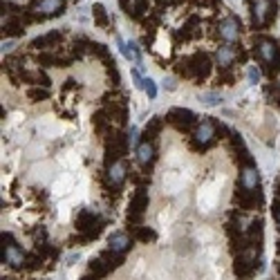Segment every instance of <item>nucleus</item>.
Listing matches in <instances>:
<instances>
[{
	"mask_svg": "<svg viewBox=\"0 0 280 280\" xmlns=\"http://www.w3.org/2000/svg\"><path fill=\"white\" fill-rule=\"evenodd\" d=\"M59 39H61V34H59V32H52V34H47V36H41V39H36L32 45H34V47H49L52 43H56Z\"/></svg>",
	"mask_w": 280,
	"mask_h": 280,
	"instance_id": "nucleus-22",
	"label": "nucleus"
},
{
	"mask_svg": "<svg viewBox=\"0 0 280 280\" xmlns=\"http://www.w3.org/2000/svg\"><path fill=\"white\" fill-rule=\"evenodd\" d=\"M278 273H280V267H278Z\"/></svg>",
	"mask_w": 280,
	"mask_h": 280,
	"instance_id": "nucleus-38",
	"label": "nucleus"
},
{
	"mask_svg": "<svg viewBox=\"0 0 280 280\" xmlns=\"http://www.w3.org/2000/svg\"><path fill=\"white\" fill-rule=\"evenodd\" d=\"M260 184V173L256 166H247L242 171V189L245 191H256Z\"/></svg>",
	"mask_w": 280,
	"mask_h": 280,
	"instance_id": "nucleus-15",
	"label": "nucleus"
},
{
	"mask_svg": "<svg viewBox=\"0 0 280 280\" xmlns=\"http://www.w3.org/2000/svg\"><path fill=\"white\" fill-rule=\"evenodd\" d=\"M135 235H137V240H141V242H148V240L157 238V233L151 231V229H144V227H135Z\"/></svg>",
	"mask_w": 280,
	"mask_h": 280,
	"instance_id": "nucleus-23",
	"label": "nucleus"
},
{
	"mask_svg": "<svg viewBox=\"0 0 280 280\" xmlns=\"http://www.w3.org/2000/svg\"><path fill=\"white\" fill-rule=\"evenodd\" d=\"M126 175H128V166L123 164V161H112V164L108 166V179L112 186H119L126 182Z\"/></svg>",
	"mask_w": 280,
	"mask_h": 280,
	"instance_id": "nucleus-10",
	"label": "nucleus"
},
{
	"mask_svg": "<svg viewBox=\"0 0 280 280\" xmlns=\"http://www.w3.org/2000/svg\"><path fill=\"white\" fill-rule=\"evenodd\" d=\"M105 110H108L110 121H117L119 126L126 123V103H123L121 99H110L108 105H105Z\"/></svg>",
	"mask_w": 280,
	"mask_h": 280,
	"instance_id": "nucleus-9",
	"label": "nucleus"
},
{
	"mask_svg": "<svg viewBox=\"0 0 280 280\" xmlns=\"http://www.w3.org/2000/svg\"><path fill=\"white\" fill-rule=\"evenodd\" d=\"M195 144L197 146H209L211 141H213V137H215V126H213V121H209V119H204V121H200L195 126Z\"/></svg>",
	"mask_w": 280,
	"mask_h": 280,
	"instance_id": "nucleus-7",
	"label": "nucleus"
},
{
	"mask_svg": "<svg viewBox=\"0 0 280 280\" xmlns=\"http://www.w3.org/2000/svg\"><path fill=\"white\" fill-rule=\"evenodd\" d=\"M159 128H161V119H159V117H155V119L151 121V126L146 128V137H155L159 133Z\"/></svg>",
	"mask_w": 280,
	"mask_h": 280,
	"instance_id": "nucleus-28",
	"label": "nucleus"
},
{
	"mask_svg": "<svg viewBox=\"0 0 280 280\" xmlns=\"http://www.w3.org/2000/svg\"><path fill=\"white\" fill-rule=\"evenodd\" d=\"M276 222H278V229H280V204H276Z\"/></svg>",
	"mask_w": 280,
	"mask_h": 280,
	"instance_id": "nucleus-34",
	"label": "nucleus"
},
{
	"mask_svg": "<svg viewBox=\"0 0 280 280\" xmlns=\"http://www.w3.org/2000/svg\"><path fill=\"white\" fill-rule=\"evenodd\" d=\"M144 90L148 92V97H151V99L157 97V88H155V81L153 79H146L144 81Z\"/></svg>",
	"mask_w": 280,
	"mask_h": 280,
	"instance_id": "nucleus-30",
	"label": "nucleus"
},
{
	"mask_svg": "<svg viewBox=\"0 0 280 280\" xmlns=\"http://www.w3.org/2000/svg\"><path fill=\"white\" fill-rule=\"evenodd\" d=\"M108 245H110V251H115V253H123L126 249L133 247V240H130V235H128L126 231H115V233L110 235Z\"/></svg>",
	"mask_w": 280,
	"mask_h": 280,
	"instance_id": "nucleus-12",
	"label": "nucleus"
},
{
	"mask_svg": "<svg viewBox=\"0 0 280 280\" xmlns=\"http://www.w3.org/2000/svg\"><path fill=\"white\" fill-rule=\"evenodd\" d=\"M278 256H280V242H278Z\"/></svg>",
	"mask_w": 280,
	"mask_h": 280,
	"instance_id": "nucleus-36",
	"label": "nucleus"
},
{
	"mask_svg": "<svg viewBox=\"0 0 280 280\" xmlns=\"http://www.w3.org/2000/svg\"><path fill=\"white\" fill-rule=\"evenodd\" d=\"M273 11V3L271 0H253V23L258 25V27H263L267 25Z\"/></svg>",
	"mask_w": 280,
	"mask_h": 280,
	"instance_id": "nucleus-8",
	"label": "nucleus"
},
{
	"mask_svg": "<svg viewBox=\"0 0 280 280\" xmlns=\"http://www.w3.org/2000/svg\"><path fill=\"white\" fill-rule=\"evenodd\" d=\"M153 157H155V148L151 141H144V144L137 146V161L139 164H151Z\"/></svg>",
	"mask_w": 280,
	"mask_h": 280,
	"instance_id": "nucleus-18",
	"label": "nucleus"
},
{
	"mask_svg": "<svg viewBox=\"0 0 280 280\" xmlns=\"http://www.w3.org/2000/svg\"><path fill=\"white\" fill-rule=\"evenodd\" d=\"M108 121L110 119H105V115L103 112H97L95 115V119H92V123H95V128H97V133H105V128H108Z\"/></svg>",
	"mask_w": 280,
	"mask_h": 280,
	"instance_id": "nucleus-24",
	"label": "nucleus"
},
{
	"mask_svg": "<svg viewBox=\"0 0 280 280\" xmlns=\"http://www.w3.org/2000/svg\"><path fill=\"white\" fill-rule=\"evenodd\" d=\"M92 11H95V18H97L99 25H105V23H108V18H105V9L101 7V5H95V9H92Z\"/></svg>",
	"mask_w": 280,
	"mask_h": 280,
	"instance_id": "nucleus-29",
	"label": "nucleus"
},
{
	"mask_svg": "<svg viewBox=\"0 0 280 280\" xmlns=\"http://www.w3.org/2000/svg\"><path fill=\"white\" fill-rule=\"evenodd\" d=\"M256 47H258V54L260 59L265 61L267 65H269V74L273 77V74L280 72V49L273 41L269 39H258L256 41Z\"/></svg>",
	"mask_w": 280,
	"mask_h": 280,
	"instance_id": "nucleus-2",
	"label": "nucleus"
},
{
	"mask_svg": "<svg viewBox=\"0 0 280 280\" xmlns=\"http://www.w3.org/2000/svg\"><path fill=\"white\" fill-rule=\"evenodd\" d=\"M3 258H5V263H7L9 267H23L25 260H27V256L23 253V249H18L16 245H7V247H5Z\"/></svg>",
	"mask_w": 280,
	"mask_h": 280,
	"instance_id": "nucleus-14",
	"label": "nucleus"
},
{
	"mask_svg": "<svg viewBox=\"0 0 280 280\" xmlns=\"http://www.w3.org/2000/svg\"><path fill=\"white\" fill-rule=\"evenodd\" d=\"M200 101L204 105H217V103L222 101V97L215 95V92H204V95H200Z\"/></svg>",
	"mask_w": 280,
	"mask_h": 280,
	"instance_id": "nucleus-25",
	"label": "nucleus"
},
{
	"mask_svg": "<svg viewBox=\"0 0 280 280\" xmlns=\"http://www.w3.org/2000/svg\"><path fill=\"white\" fill-rule=\"evenodd\" d=\"M249 242H256V245L263 242V220H253L249 224Z\"/></svg>",
	"mask_w": 280,
	"mask_h": 280,
	"instance_id": "nucleus-21",
	"label": "nucleus"
},
{
	"mask_svg": "<svg viewBox=\"0 0 280 280\" xmlns=\"http://www.w3.org/2000/svg\"><path fill=\"white\" fill-rule=\"evenodd\" d=\"M27 97L32 99V101H43V99L49 97V92L47 90H41V88H32V90L27 92Z\"/></svg>",
	"mask_w": 280,
	"mask_h": 280,
	"instance_id": "nucleus-27",
	"label": "nucleus"
},
{
	"mask_svg": "<svg viewBox=\"0 0 280 280\" xmlns=\"http://www.w3.org/2000/svg\"><path fill=\"white\" fill-rule=\"evenodd\" d=\"M258 81H260V70H258V67H249V83H258Z\"/></svg>",
	"mask_w": 280,
	"mask_h": 280,
	"instance_id": "nucleus-31",
	"label": "nucleus"
},
{
	"mask_svg": "<svg viewBox=\"0 0 280 280\" xmlns=\"http://www.w3.org/2000/svg\"><path fill=\"white\" fill-rule=\"evenodd\" d=\"M146 207H148V195L144 193V189H137V193L133 195V200H130L128 222H130V224H137V222H141V215H144Z\"/></svg>",
	"mask_w": 280,
	"mask_h": 280,
	"instance_id": "nucleus-3",
	"label": "nucleus"
},
{
	"mask_svg": "<svg viewBox=\"0 0 280 280\" xmlns=\"http://www.w3.org/2000/svg\"><path fill=\"white\" fill-rule=\"evenodd\" d=\"M235 202L240 204L242 209H251V207H256V204L260 202V195H256V193L253 191H238L235 193Z\"/></svg>",
	"mask_w": 280,
	"mask_h": 280,
	"instance_id": "nucleus-17",
	"label": "nucleus"
},
{
	"mask_svg": "<svg viewBox=\"0 0 280 280\" xmlns=\"http://www.w3.org/2000/svg\"><path fill=\"white\" fill-rule=\"evenodd\" d=\"M182 74L186 77H193V79H204L207 74L211 72V61L207 54H195L191 59H184L179 61V67H177Z\"/></svg>",
	"mask_w": 280,
	"mask_h": 280,
	"instance_id": "nucleus-1",
	"label": "nucleus"
},
{
	"mask_svg": "<svg viewBox=\"0 0 280 280\" xmlns=\"http://www.w3.org/2000/svg\"><path fill=\"white\" fill-rule=\"evenodd\" d=\"M217 81H222V83H224V85H231V83H233V81H235V77H233V74H231V72H222V74H220V77H217Z\"/></svg>",
	"mask_w": 280,
	"mask_h": 280,
	"instance_id": "nucleus-32",
	"label": "nucleus"
},
{
	"mask_svg": "<svg viewBox=\"0 0 280 280\" xmlns=\"http://www.w3.org/2000/svg\"><path fill=\"white\" fill-rule=\"evenodd\" d=\"M105 146H108V164H110L112 157H121V155H126L130 141L119 133H112V135H108V144Z\"/></svg>",
	"mask_w": 280,
	"mask_h": 280,
	"instance_id": "nucleus-6",
	"label": "nucleus"
},
{
	"mask_svg": "<svg viewBox=\"0 0 280 280\" xmlns=\"http://www.w3.org/2000/svg\"><path fill=\"white\" fill-rule=\"evenodd\" d=\"M233 269H235V273H238V276H249V273L256 269V253H253V249L247 247L242 253H238Z\"/></svg>",
	"mask_w": 280,
	"mask_h": 280,
	"instance_id": "nucleus-5",
	"label": "nucleus"
},
{
	"mask_svg": "<svg viewBox=\"0 0 280 280\" xmlns=\"http://www.w3.org/2000/svg\"><path fill=\"white\" fill-rule=\"evenodd\" d=\"M220 36L227 43H235L240 36V23L235 18H227V21L220 23Z\"/></svg>",
	"mask_w": 280,
	"mask_h": 280,
	"instance_id": "nucleus-11",
	"label": "nucleus"
},
{
	"mask_svg": "<svg viewBox=\"0 0 280 280\" xmlns=\"http://www.w3.org/2000/svg\"><path fill=\"white\" fill-rule=\"evenodd\" d=\"M278 195H280V184H278Z\"/></svg>",
	"mask_w": 280,
	"mask_h": 280,
	"instance_id": "nucleus-37",
	"label": "nucleus"
},
{
	"mask_svg": "<svg viewBox=\"0 0 280 280\" xmlns=\"http://www.w3.org/2000/svg\"><path fill=\"white\" fill-rule=\"evenodd\" d=\"M215 59H217V65H220L222 70H227V67L231 65L235 59H238V52H235V49H233L231 45H224V47L217 49Z\"/></svg>",
	"mask_w": 280,
	"mask_h": 280,
	"instance_id": "nucleus-16",
	"label": "nucleus"
},
{
	"mask_svg": "<svg viewBox=\"0 0 280 280\" xmlns=\"http://www.w3.org/2000/svg\"><path fill=\"white\" fill-rule=\"evenodd\" d=\"M164 85H166V90H175V79H166Z\"/></svg>",
	"mask_w": 280,
	"mask_h": 280,
	"instance_id": "nucleus-33",
	"label": "nucleus"
},
{
	"mask_svg": "<svg viewBox=\"0 0 280 280\" xmlns=\"http://www.w3.org/2000/svg\"><path fill=\"white\" fill-rule=\"evenodd\" d=\"M267 95H269V99H271V103L276 105V108L280 110V85L276 83V85H271L269 90H267Z\"/></svg>",
	"mask_w": 280,
	"mask_h": 280,
	"instance_id": "nucleus-26",
	"label": "nucleus"
},
{
	"mask_svg": "<svg viewBox=\"0 0 280 280\" xmlns=\"http://www.w3.org/2000/svg\"><path fill=\"white\" fill-rule=\"evenodd\" d=\"M5 280H9V278H5Z\"/></svg>",
	"mask_w": 280,
	"mask_h": 280,
	"instance_id": "nucleus-39",
	"label": "nucleus"
},
{
	"mask_svg": "<svg viewBox=\"0 0 280 280\" xmlns=\"http://www.w3.org/2000/svg\"><path fill=\"white\" fill-rule=\"evenodd\" d=\"M81 280H97V278H90V276H83V278H81Z\"/></svg>",
	"mask_w": 280,
	"mask_h": 280,
	"instance_id": "nucleus-35",
	"label": "nucleus"
},
{
	"mask_svg": "<svg viewBox=\"0 0 280 280\" xmlns=\"http://www.w3.org/2000/svg\"><path fill=\"white\" fill-rule=\"evenodd\" d=\"M119 43V49H121V54L126 56L128 61H133V63H137V61H139V52H137V47L133 45V43H126V41H117Z\"/></svg>",
	"mask_w": 280,
	"mask_h": 280,
	"instance_id": "nucleus-20",
	"label": "nucleus"
},
{
	"mask_svg": "<svg viewBox=\"0 0 280 280\" xmlns=\"http://www.w3.org/2000/svg\"><path fill=\"white\" fill-rule=\"evenodd\" d=\"M166 119L177 126L179 130H189L191 126H195V115L191 110H184V108H173L171 112L166 115Z\"/></svg>",
	"mask_w": 280,
	"mask_h": 280,
	"instance_id": "nucleus-4",
	"label": "nucleus"
},
{
	"mask_svg": "<svg viewBox=\"0 0 280 280\" xmlns=\"http://www.w3.org/2000/svg\"><path fill=\"white\" fill-rule=\"evenodd\" d=\"M63 9V0H39L34 5V11L41 16H54V14H61Z\"/></svg>",
	"mask_w": 280,
	"mask_h": 280,
	"instance_id": "nucleus-13",
	"label": "nucleus"
},
{
	"mask_svg": "<svg viewBox=\"0 0 280 280\" xmlns=\"http://www.w3.org/2000/svg\"><path fill=\"white\" fill-rule=\"evenodd\" d=\"M90 271L95 273V278H101V276H108V273L112 271V267L105 263L101 256H99V258H92L90 260Z\"/></svg>",
	"mask_w": 280,
	"mask_h": 280,
	"instance_id": "nucleus-19",
	"label": "nucleus"
}]
</instances>
